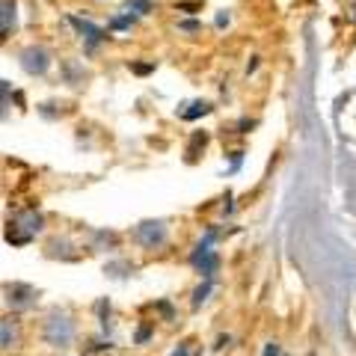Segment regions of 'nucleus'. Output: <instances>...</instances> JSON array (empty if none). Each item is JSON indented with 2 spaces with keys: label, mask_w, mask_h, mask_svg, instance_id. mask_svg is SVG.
Listing matches in <instances>:
<instances>
[{
  "label": "nucleus",
  "mask_w": 356,
  "mask_h": 356,
  "mask_svg": "<svg viewBox=\"0 0 356 356\" xmlns=\"http://www.w3.org/2000/svg\"><path fill=\"white\" fill-rule=\"evenodd\" d=\"M187 350H191V348H187V344H181V348H178L172 356H187Z\"/></svg>",
  "instance_id": "obj_18"
},
{
  "label": "nucleus",
  "mask_w": 356,
  "mask_h": 356,
  "mask_svg": "<svg viewBox=\"0 0 356 356\" xmlns=\"http://www.w3.org/2000/svg\"><path fill=\"white\" fill-rule=\"evenodd\" d=\"M6 294V306H13V312H21V309H30L36 303V288H30L24 282H13L3 288Z\"/></svg>",
  "instance_id": "obj_6"
},
{
  "label": "nucleus",
  "mask_w": 356,
  "mask_h": 356,
  "mask_svg": "<svg viewBox=\"0 0 356 356\" xmlns=\"http://www.w3.org/2000/svg\"><path fill=\"white\" fill-rule=\"evenodd\" d=\"M170 238V226H166V220H143L137 229H134V241L140 243V247L146 250H158L166 243Z\"/></svg>",
  "instance_id": "obj_3"
},
{
  "label": "nucleus",
  "mask_w": 356,
  "mask_h": 356,
  "mask_svg": "<svg viewBox=\"0 0 356 356\" xmlns=\"http://www.w3.org/2000/svg\"><path fill=\"white\" fill-rule=\"evenodd\" d=\"M15 27V0H3V36H9Z\"/></svg>",
  "instance_id": "obj_10"
},
{
  "label": "nucleus",
  "mask_w": 356,
  "mask_h": 356,
  "mask_svg": "<svg viewBox=\"0 0 356 356\" xmlns=\"http://www.w3.org/2000/svg\"><path fill=\"white\" fill-rule=\"evenodd\" d=\"M18 63L27 74L39 77L51 69V54H48V48H42V44H27V48L18 54Z\"/></svg>",
  "instance_id": "obj_4"
},
{
  "label": "nucleus",
  "mask_w": 356,
  "mask_h": 356,
  "mask_svg": "<svg viewBox=\"0 0 356 356\" xmlns=\"http://www.w3.org/2000/svg\"><path fill=\"white\" fill-rule=\"evenodd\" d=\"M74 332H77L74 318H72L65 309H54L51 315L44 318L42 339H44V344H51V348L65 350V348H69V344L74 341Z\"/></svg>",
  "instance_id": "obj_1"
},
{
  "label": "nucleus",
  "mask_w": 356,
  "mask_h": 356,
  "mask_svg": "<svg viewBox=\"0 0 356 356\" xmlns=\"http://www.w3.org/2000/svg\"><path fill=\"white\" fill-rule=\"evenodd\" d=\"M238 128H241V134H247L250 128H255V122H252V119H241V122H238Z\"/></svg>",
  "instance_id": "obj_15"
},
{
  "label": "nucleus",
  "mask_w": 356,
  "mask_h": 356,
  "mask_svg": "<svg viewBox=\"0 0 356 356\" xmlns=\"http://www.w3.org/2000/svg\"><path fill=\"white\" fill-rule=\"evenodd\" d=\"M134 21H137V15H131V13L122 9V15L110 18V30H128V27H134Z\"/></svg>",
  "instance_id": "obj_11"
},
{
  "label": "nucleus",
  "mask_w": 356,
  "mask_h": 356,
  "mask_svg": "<svg viewBox=\"0 0 356 356\" xmlns=\"http://www.w3.org/2000/svg\"><path fill=\"white\" fill-rule=\"evenodd\" d=\"M69 24L77 30V36L86 42V51H95L98 44L107 39V30H102L98 24H92L89 18H77V15H69Z\"/></svg>",
  "instance_id": "obj_5"
},
{
  "label": "nucleus",
  "mask_w": 356,
  "mask_h": 356,
  "mask_svg": "<svg viewBox=\"0 0 356 356\" xmlns=\"http://www.w3.org/2000/svg\"><path fill=\"white\" fill-rule=\"evenodd\" d=\"M154 69V65L152 63H146V65H143V63H137V65H131V72H137V74H149Z\"/></svg>",
  "instance_id": "obj_14"
},
{
  "label": "nucleus",
  "mask_w": 356,
  "mask_h": 356,
  "mask_svg": "<svg viewBox=\"0 0 356 356\" xmlns=\"http://www.w3.org/2000/svg\"><path fill=\"white\" fill-rule=\"evenodd\" d=\"M211 110H214V107H211V102H193L191 110H181V119L193 122V119H199V116H208Z\"/></svg>",
  "instance_id": "obj_8"
},
{
  "label": "nucleus",
  "mask_w": 356,
  "mask_h": 356,
  "mask_svg": "<svg viewBox=\"0 0 356 356\" xmlns=\"http://www.w3.org/2000/svg\"><path fill=\"white\" fill-rule=\"evenodd\" d=\"M152 9H154L152 0H125V13L131 15H149Z\"/></svg>",
  "instance_id": "obj_9"
},
{
  "label": "nucleus",
  "mask_w": 356,
  "mask_h": 356,
  "mask_svg": "<svg viewBox=\"0 0 356 356\" xmlns=\"http://www.w3.org/2000/svg\"><path fill=\"white\" fill-rule=\"evenodd\" d=\"M229 24V13H217V27H226Z\"/></svg>",
  "instance_id": "obj_17"
},
{
  "label": "nucleus",
  "mask_w": 356,
  "mask_h": 356,
  "mask_svg": "<svg viewBox=\"0 0 356 356\" xmlns=\"http://www.w3.org/2000/svg\"><path fill=\"white\" fill-rule=\"evenodd\" d=\"M208 291H211V280H205V282H202V285H199L196 291H193V306H199V303H202V300L208 297Z\"/></svg>",
  "instance_id": "obj_12"
},
{
  "label": "nucleus",
  "mask_w": 356,
  "mask_h": 356,
  "mask_svg": "<svg viewBox=\"0 0 356 356\" xmlns=\"http://www.w3.org/2000/svg\"><path fill=\"white\" fill-rule=\"evenodd\" d=\"M39 232H42V214H36V211H24V214H18L13 222H9L6 241L21 247V243H27L33 235H39Z\"/></svg>",
  "instance_id": "obj_2"
},
{
  "label": "nucleus",
  "mask_w": 356,
  "mask_h": 356,
  "mask_svg": "<svg viewBox=\"0 0 356 356\" xmlns=\"http://www.w3.org/2000/svg\"><path fill=\"white\" fill-rule=\"evenodd\" d=\"M178 30H184V33H199V30H202V24H199V21H178Z\"/></svg>",
  "instance_id": "obj_13"
},
{
  "label": "nucleus",
  "mask_w": 356,
  "mask_h": 356,
  "mask_svg": "<svg viewBox=\"0 0 356 356\" xmlns=\"http://www.w3.org/2000/svg\"><path fill=\"white\" fill-rule=\"evenodd\" d=\"M241 161H243V152H235V154H232V170H238Z\"/></svg>",
  "instance_id": "obj_16"
},
{
  "label": "nucleus",
  "mask_w": 356,
  "mask_h": 356,
  "mask_svg": "<svg viewBox=\"0 0 356 356\" xmlns=\"http://www.w3.org/2000/svg\"><path fill=\"white\" fill-rule=\"evenodd\" d=\"M0 332H3V350L9 348H18V321L15 318H3V324H0Z\"/></svg>",
  "instance_id": "obj_7"
}]
</instances>
